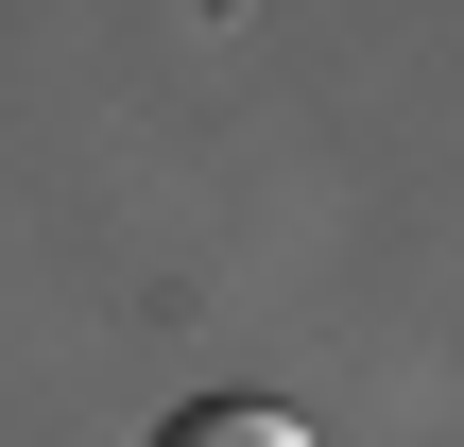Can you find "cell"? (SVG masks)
I'll return each mask as SVG.
<instances>
[{
    "instance_id": "6da1fadb",
    "label": "cell",
    "mask_w": 464,
    "mask_h": 447,
    "mask_svg": "<svg viewBox=\"0 0 464 447\" xmlns=\"http://www.w3.org/2000/svg\"><path fill=\"white\" fill-rule=\"evenodd\" d=\"M155 447H310V431H293L276 396H189V413H172Z\"/></svg>"
}]
</instances>
